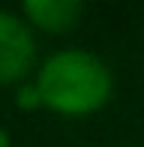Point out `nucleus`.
Segmentation results:
<instances>
[{"label": "nucleus", "instance_id": "nucleus-5", "mask_svg": "<svg viewBox=\"0 0 144 147\" xmlns=\"http://www.w3.org/2000/svg\"><path fill=\"white\" fill-rule=\"evenodd\" d=\"M0 147H9V135H6V129H0Z\"/></svg>", "mask_w": 144, "mask_h": 147}, {"label": "nucleus", "instance_id": "nucleus-2", "mask_svg": "<svg viewBox=\"0 0 144 147\" xmlns=\"http://www.w3.org/2000/svg\"><path fill=\"white\" fill-rule=\"evenodd\" d=\"M36 60V42L30 27L18 15L0 9V84L21 81Z\"/></svg>", "mask_w": 144, "mask_h": 147}, {"label": "nucleus", "instance_id": "nucleus-4", "mask_svg": "<svg viewBox=\"0 0 144 147\" xmlns=\"http://www.w3.org/2000/svg\"><path fill=\"white\" fill-rule=\"evenodd\" d=\"M15 102L21 105V108H36V105H42V93H39L36 84H24V87L18 90Z\"/></svg>", "mask_w": 144, "mask_h": 147}, {"label": "nucleus", "instance_id": "nucleus-1", "mask_svg": "<svg viewBox=\"0 0 144 147\" xmlns=\"http://www.w3.org/2000/svg\"><path fill=\"white\" fill-rule=\"evenodd\" d=\"M36 87L42 93V105L60 114H87L108 102L111 72L96 54L66 48L42 63Z\"/></svg>", "mask_w": 144, "mask_h": 147}, {"label": "nucleus", "instance_id": "nucleus-3", "mask_svg": "<svg viewBox=\"0 0 144 147\" xmlns=\"http://www.w3.org/2000/svg\"><path fill=\"white\" fill-rule=\"evenodd\" d=\"M84 6L78 0H27L24 15L42 30H69L81 18Z\"/></svg>", "mask_w": 144, "mask_h": 147}]
</instances>
